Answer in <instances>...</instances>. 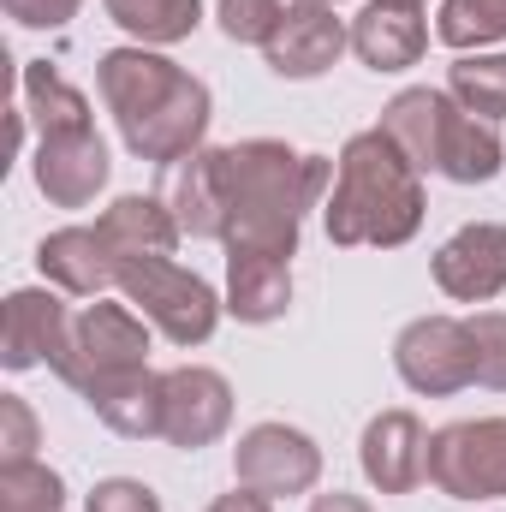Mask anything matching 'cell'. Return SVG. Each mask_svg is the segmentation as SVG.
Instances as JSON below:
<instances>
[{"instance_id": "6da1fadb", "label": "cell", "mask_w": 506, "mask_h": 512, "mask_svg": "<svg viewBox=\"0 0 506 512\" xmlns=\"http://www.w3.org/2000/svg\"><path fill=\"white\" fill-rule=\"evenodd\" d=\"M221 179V245L227 251L298 256L304 209H316L334 185L328 155H298L274 137H245L215 149Z\"/></svg>"}, {"instance_id": "7a4b0ae2", "label": "cell", "mask_w": 506, "mask_h": 512, "mask_svg": "<svg viewBox=\"0 0 506 512\" xmlns=\"http://www.w3.org/2000/svg\"><path fill=\"white\" fill-rule=\"evenodd\" d=\"M96 84L108 114L120 120V137L137 161H185L203 149L209 131V84L191 78L185 66L149 54V48H108L96 60Z\"/></svg>"}, {"instance_id": "3957f363", "label": "cell", "mask_w": 506, "mask_h": 512, "mask_svg": "<svg viewBox=\"0 0 506 512\" xmlns=\"http://www.w3.org/2000/svg\"><path fill=\"white\" fill-rule=\"evenodd\" d=\"M328 239L334 245H376L399 251L423 227V173L387 131H358L340 149L334 167V197H328Z\"/></svg>"}, {"instance_id": "277c9868", "label": "cell", "mask_w": 506, "mask_h": 512, "mask_svg": "<svg viewBox=\"0 0 506 512\" xmlns=\"http://www.w3.org/2000/svg\"><path fill=\"white\" fill-rule=\"evenodd\" d=\"M120 292L126 304L149 322L161 328L173 346H203L221 322V298L203 274L179 268L173 256H120Z\"/></svg>"}, {"instance_id": "5b68a950", "label": "cell", "mask_w": 506, "mask_h": 512, "mask_svg": "<svg viewBox=\"0 0 506 512\" xmlns=\"http://www.w3.org/2000/svg\"><path fill=\"white\" fill-rule=\"evenodd\" d=\"M149 364V328L131 304H90L84 316H72V340H66V358L54 364V376L72 387V393H90L108 376H126Z\"/></svg>"}, {"instance_id": "8992f818", "label": "cell", "mask_w": 506, "mask_h": 512, "mask_svg": "<svg viewBox=\"0 0 506 512\" xmlns=\"http://www.w3.org/2000/svg\"><path fill=\"white\" fill-rule=\"evenodd\" d=\"M429 483L453 501L506 495V417H471L429 435Z\"/></svg>"}, {"instance_id": "52a82bcc", "label": "cell", "mask_w": 506, "mask_h": 512, "mask_svg": "<svg viewBox=\"0 0 506 512\" xmlns=\"http://www.w3.org/2000/svg\"><path fill=\"white\" fill-rule=\"evenodd\" d=\"M393 364L399 382L423 399H447L459 387L477 382V346H471V322L459 316H417L399 340H393Z\"/></svg>"}, {"instance_id": "ba28073f", "label": "cell", "mask_w": 506, "mask_h": 512, "mask_svg": "<svg viewBox=\"0 0 506 512\" xmlns=\"http://www.w3.org/2000/svg\"><path fill=\"white\" fill-rule=\"evenodd\" d=\"M233 477L239 489H256L268 501L280 495H310L316 477H322V447L304 435V429H286V423H256L239 435L233 447Z\"/></svg>"}, {"instance_id": "9c48e42d", "label": "cell", "mask_w": 506, "mask_h": 512, "mask_svg": "<svg viewBox=\"0 0 506 512\" xmlns=\"http://www.w3.org/2000/svg\"><path fill=\"white\" fill-rule=\"evenodd\" d=\"M102 185H108V143L96 137V126L48 131L36 143V191L54 209H84V203H96Z\"/></svg>"}, {"instance_id": "30bf717a", "label": "cell", "mask_w": 506, "mask_h": 512, "mask_svg": "<svg viewBox=\"0 0 506 512\" xmlns=\"http://www.w3.org/2000/svg\"><path fill=\"white\" fill-rule=\"evenodd\" d=\"M233 423V387L221 370H203V364H179L167 370V429L161 441L197 453L209 441H221Z\"/></svg>"}, {"instance_id": "8fae6325", "label": "cell", "mask_w": 506, "mask_h": 512, "mask_svg": "<svg viewBox=\"0 0 506 512\" xmlns=\"http://www.w3.org/2000/svg\"><path fill=\"white\" fill-rule=\"evenodd\" d=\"M435 286L459 304H489L506 292V227L471 221L435 251Z\"/></svg>"}, {"instance_id": "7c38bea8", "label": "cell", "mask_w": 506, "mask_h": 512, "mask_svg": "<svg viewBox=\"0 0 506 512\" xmlns=\"http://www.w3.org/2000/svg\"><path fill=\"white\" fill-rule=\"evenodd\" d=\"M72 340V316L54 292H12L0 310V364L6 370H36V364H60Z\"/></svg>"}, {"instance_id": "4fadbf2b", "label": "cell", "mask_w": 506, "mask_h": 512, "mask_svg": "<svg viewBox=\"0 0 506 512\" xmlns=\"http://www.w3.org/2000/svg\"><path fill=\"white\" fill-rule=\"evenodd\" d=\"M346 48H352V30L334 18V6L292 0L262 54H268V72H280V78H322Z\"/></svg>"}, {"instance_id": "5bb4252c", "label": "cell", "mask_w": 506, "mask_h": 512, "mask_svg": "<svg viewBox=\"0 0 506 512\" xmlns=\"http://www.w3.org/2000/svg\"><path fill=\"white\" fill-rule=\"evenodd\" d=\"M358 459L381 495H411L429 477V429L411 411H381L358 441Z\"/></svg>"}, {"instance_id": "9a60e30c", "label": "cell", "mask_w": 506, "mask_h": 512, "mask_svg": "<svg viewBox=\"0 0 506 512\" xmlns=\"http://www.w3.org/2000/svg\"><path fill=\"white\" fill-rule=\"evenodd\" d=\"M36 268L48 274V286L72 292V298H102L108 286H120V251L102 239V227H60L36 245Z\"/></svg>"}, {"instance_id": "2e32d148", "label": "cell", "mask_w": 506, "mask_h": 512, "mask_svg": "<svg viewBox=\"0 0 506 512\" xmlns=\"http://www.w3.org/2000/svg\"><path fill=\"white\" fill-rule=\"evenodd\" d=\"M352 48L370 72H405L429 48V24L417 0H370L352 18Z\"/></svg>"}, {"instance_id": "e0dca14e", "label": "cell", "mask_w": 506, "mask_h": 512, "mask_svg": "<svg viewBox=\"0 0 506 512\" xmlns=\"http://www.w3.org/2000/svg\"><path fill=\"white\" fill-rule=\"evenodd\" d=\"M84 405L126 441H155L167 429V376H155L149 364L126 370V376H108L84 393Z\"/></svg>"}, {"instance_id": "ac0fdd59", "label": "cell", "mask_w": 506, "mask_h": 512, "mask_svg": "<svg viewBox=\"0 0 506 512\" xmlns=\"http://www.w3.org/2000/svg\"><path fill=\"white\" fill-rule=\"evenodd\" d=\"M501 131L477 114H465L459 102H447V120H441V137H435V173H447L453 185H489L501 173Z\"/></svg>"}, {"instance_id": "d6986e66", "label": "cell", "mask_w": 506, "mask_h": 512, "mask_svg": "<svg viewBox=\"0 0 506 512\" xmlns=\"http://www.w3.org/2000/svg\"><path fill=\"white\" fill-rule=\"evenodd\" d=\"M292 304V256L227 251V310L239 322H274Z\"/></svg>"}, {"instance_id": "ffe728a7", "label": "cell", "mask_w": 506, "mask_h": 512, "mask_svg": "<svg viewBox=\"0 0 506 512\" xmlns=\"http://www.w3.org/2000/svg\"><path fill=\"white\" fill-rule=\"evenodd\" d=\"M161 203L173 209L179 233L191 239H221V179H215V149H197L167 167Z\"/></svg>"}, {"instance_id": "44dd1931", "label": "cell", "mask_w": 506, "mask_h": 512, "mask_svg": "<svg viewBox=\"0 0 506 512\" xmlns=\"http://www.w3.org/2000/svg\"><path fill=\"white\" fill-rule=\"evenodd\" d=\"M96 227H102V239L120 256H173V245L185 239L161 197H120Z\"/></svg>"}, {"instance_id": "7402d4cb", "label": "cell", "mask_w": 506, "mask_h": 512, "mask_svg": "<svg viewBox=\"0 0 506 512\" xmlns=\"http://www.w3.org/2000/svg\"><path fill=\"white\" fill-rule=\"evenodd\" d=\"M24 114L36 120V131H84L90 126V102L84 90H72L48 60H30L24 66Z\"/></svg>"}, {"instance_id": "603a6c76", "label": "cell", "mask_w": 506, "mask_h": 512, "mask_svg": "<svg viewBox=\"0 0 506 512\" xmlns=\"http://www.w3.org/2000/svg\"><path fill=\"white\" fill-rule=\"evenodd\" d=\"M102 6L137 42H185L203 24V0H102Z\"/></svg>"}, {"instance_id": "cb8c5ba5", "label": "cell", "mask_w": 506, "mask_h": 512, "mask_svg": "<svg viewBox=\"0 0 506 512\" xmlns=\"http://www.w3.org/2000/svg\"><path fill=\"white\" fill-rule=\"evenodd\" d=\"M447 96L477 114V120H506V54H465L447 72Z\"/></svg>"}, {"instance_id": "d4e9b609", "label": "cell", "mask_w": 506, "mask_h": 512, "mask_svg": "<svg viewBox=\"0 0 506 512\" xmlns=\"http://www.w3.org/2000/svg\"><path fill=\"white\" fill-rule=\"evenodd\" d=\"M435 36L447 48H459V54H471L483 42H501L506 36V0H441Z\"/></svg>"}, {"instance_id": "484cf974", "label": "cell", "mask_w": 506, "mask_h": 512, "mask_svg": "<svg viewBox=\"0 0 506 512\" xmlns=\"http://www.w3.org/2000/svg\"><path fill=\"white\" fill-rule=\"evenodd\" d=\"M66 507V483L36 465V459H12L0 465V512H60Z\"/></svg>"}, {"instance_id": "4316f807", "label": "cell", "mask_w": 506, "mask_h": 512, "mask_svg": "<svg viewBox=\"0 0 506 512\" xmlns=\"http://www.w3.org/2000/svg\"><path fill=\"white\" fill-rule=\"evenodd\" d=\"M215 18H221L227 42H256V48H268V36L280 30L286 6H280V0H221Z\"/></svg>"}, {"instance_id": "83f0119b", "label": "cell", "mask_w": 506, "mask_h": 512, "mask_svg": "<svg viewBox=\"0 0 506 512\" xmlns=\"http://www.w3.org/2000/svg\"><path fill=\"white\" fill-rule=\"evenodd\" d=\"M471 346H477V382L506 393V316L501 310L471 316Z\"/></svg>"}, {"instance_id": "f1b7e54d", "label": "cell", "mask_w": 506, "mask_h": 512, "mask_svg": "<svg viewBox=\"0 0 506 512\" xmlns=\"http://www.w3.org/2000/svg\"><path fill=\"white\" fill-rule=\"evenodd\" d=\"M30 447H36V417H30V405L18 393H6L0 399V465L30 459Z\"/></svg>"}, {"instance_id": "f546056e", "label": "cell", "mask_w": 506, "mask_h": 512, "mask_svg": "<svg viewBox=\"0 0 506 512\" xmlns=\"http://www.w3.org/2000/svg\"><path fill=\"white\" fill-rule=\"evenodd\" d=\"M90 512H161V501L137 477H108V483L90 489Z\"/></svg>"}, {"instance_id": "4dcf8cb0", "label": "cell", "mask_w": 506, "mask_h": 512, "mask_svg": "<svg viewBox=\"0 0 506 512\" xmlns=\"http://www.w3.org/2000/svg\"><path fill=\"white\" fill-rule=\"evenodd\" d=\"M0 6H6V18L24 24V30H60L66 18H78L84 0H0Z\"/></svg>"}, {"instance_id": "1f68e13d", "label": "cell", "mask_w": 506, "mask_h": 512, "mask_svg": "<svg viewBox=\"0 0 506 512\" xmlns=\"http://www.w3.org/2000/svg\"><path fill=\"white\" fill-rule=\"evenodd\" d=\"M209 512H274L268 495H256V489H233V495H221Z\"/></svg>"}, {"instance_id": "d6a6232c", "label": "cell", "mask_w": 506, "mask_h": 512, "mask_svg": "<svg viewBox=\"0 0 506 512\" xmlns=\"http://www.w3.org/2000/svg\"><path fill=\"white\" fill-rule=\"evenodd\" d=\"M310 512H376V507H370V501H358V495H340V489H334V495H316Z\"/></svg>"}, {"instance_id": "836d02e7", "label": "cell", "mask_w": 506, "mask_h": 512, "mask_svg": "<svg viewBox=\"0 0 506 512\" xmlns=\"http://www.w3.org/2000/svg\"><path fill=\"white\" fill-rule=\"evenodd\" d=\"M304 6H340V0H304Z\"/></svg>"}, {"instance_id": "e575fe53", "label": "cell", "mask_w": 506, "mask_h": 512, "mask_svg": "<svg viewBox=\"0 0 506 512\" xmlns=\"http://www.w3.org/2000/svg\"><path fill=\"white\" fill-rule=\"evenodd\" d=\"M417 6H423V0H417Z\"/></svg>"}]
</instances>
